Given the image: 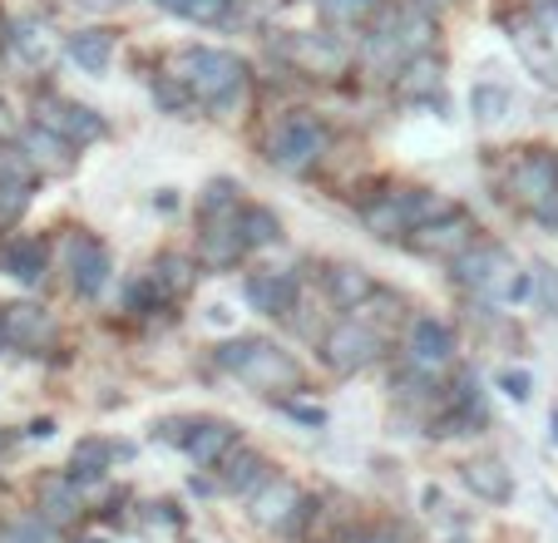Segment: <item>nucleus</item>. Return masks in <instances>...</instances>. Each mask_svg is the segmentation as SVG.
<instances>
[{"label":"nucleus","instance_id":"f257e3e1","mask_svg":"<svg viewBox=\"0 0 558 543\" xmlns=\"http://www.w3.org/2000/svg\"><path fill=\"white\" fill-rule=\"evenodd\" d=\"M163 74H173L198 99V109H208L213 119H228L232 109L243 105L247 80H253L243 55L218 50V45H179V50L163 55Z\"/></svg>","mask_w":558,"mask_h":543},{"label":"nucleus","instance_id":"f03ea898","mask_svg":"<svg viewBox=\"0 0 558 543\" xmlns=\"http://www.w3.org/2000/svg\"><path fill=\"white\" fill-rule=\"evenodd\" d=\"M435 35H440V25H435L430 11H421L415 0H401V5H380L376 21L366 25V35H361V64H366L371 74H380V80H396V70L401 64H411L415 55H425L435 45Z\"/></svg>","mask_w":558,"mask_h":543},{"label":"nucleus","instance_id":"7ed1b4c3","mask_svg":"<svg viewBox=\"0 0 558 543\" xmlns=\"http://www.w3.org/2000/svg\"><path fill=\"white\" fill-rule=\"evenodd\" d=\"M213 361H218L228 376H238L243 386H253L257 396H296L306 381L302 361H296L292 351H282L277 341H263V336H232V341H222L218 351H213Z\"/></svg>","mask_w":558,"mask_h":543},{"label":"nucleus","instance_id":"20e7f679","mask_svg":"<svg viewBox=\"0 0 558 543\" xmlns=\"http://www.w3.org/2000/svg\"><path fill=\"white\" fill-rule=\"evenodd\" d=\"M450 267H454V282H460L464 292H474L480 302L519 306L534 297V272H519L514 257H509V248H499V242L480 238L470 252H460Z\"/></svg>","mask_w":558,"mask_h":543},{"label":"nucleus","instance_id":"39448f33","mask_svg":"<svg viewBox=\"0 0 558 543\" xmlns=\"http://www.w3.org/2000/svg\"><path fill=\"white\" fill-rule=\"evenodd\" d=\"M331 154V124L312 109H287L267 124L263 138V158L277 168V173H312L322 158Z\"/></svg>","mask_w":558,"mask_h":543},{"label":"nucleus","instance_id":"423d86ee","mask_svg":"<svg viewBox=\"0 0 558 543\" xmlns=\"http://www.w3.org/2000/svg\"><path fill=\"white\" fill-rule=\"evenodd\" d=\"M450 208L454 203L430 189H386L361 203V222H366V232L380 242H396V238L405 242L415 228H425L430 218H440V213H450Z\"/></svg>","mask_w":558,"mask_h":543},{"label":"nucleus","instance_id":"0eeeda50","mask_svg":"<svg viewBox=\"0 0 558 543\" xmlns=\"http://www.w3.org/2000/svg\"><path fill=\"white\" fill-rule=\"evenodd\" d=\"M505 193L534 222L558 228V154L554 148H524L519 158H509Z\"/></svg>","mask_w":558,"mask_h":543},{"label":"nucleus","instance_id":"6e6552de","mask_svg":"<svg viewBox=\"0 0 558 543\" xmlns=\"http://www.w3.org/2000/svg\"><path fill=\"white\" fill-rule=\"evenodd\" d=\"M277 60L287 64L292 74H306V80H337V74L351 70L356 50L347 45V35H331V31H282L272 40Z\"/></svg>","mask_w":558,"mask_h":543},{"label":"nucleus","instance_id":"1a4fd4ad","mask_svg":"<svg viewBox=\"0 0 558 543\" xmlns=\"http://www.w3.org/2000/svg\"><path fill=\"white\" fill-rule=\"evenodd\" d=\"M316 351H322V366L327 371H337V376H361V371H371L380 361L386 336H380L366 316H341L337 326L322 331V346H316Z\"/></svg>","mask_w":558,"mask_h":543},{"label":"nucleus","instance_id":"9d476101","mask_svg":"<svg viewBox=\"0 0 558 543\" xmlns=\"http://www.w3.org/2000/svg\"><path fill=\"white\" fill-rule=\"evenodd\" d=\"M31 114H35V124L54 129V134L70 138L74 148H89V144H99V138L109 134V124H105V114H99V109L80 105V99H70V95H60V89H50V84H45V89H35Z\"/></svg>","mask_w":558,"mask_h":543},{"label":"nucleus","instance_id":"9b49d317","mask_svg":"<svg viewBox=\"0 0 558 543\" xmlns=\"http://www.w3.org/2000/svg\"><path fill=\"white\" fill-rule=\"evenodd\" d=\"M401 351H405V371L440 381L445 371L454 366V355H460V341H454V326H450V322H440V316H415V322L405 326Z\"/></svg>","mask_w":558,"mask_h":543},{"label":"nucleus","instance_id":"f8f14e48","mask_svg":"<svg viewBox=\"0 0 558 543\" xmlns=\"http://www.w3.org/2000/svg\"><path fill=\"white\" fill-rule=\"evenodd\" d=\"M474 242H480V222H474L464 208H450V213H440V218H430L425 228H415L411 238H405V248H411L415 257L454 262L460 252H470Z\"/></svg>","mask_w":558,"mask_h":543},{"label":"nucleus","instance_id":"ddd939ff","mask_svg":"<svg viewBox=\"0 0 558 543\" xmlns=\"http://www.w3.org/2000/svg\"><path fill=\"white\" fill-rule=\"evenodd\" d=\"M64 267H70V287H74V297H85V302H95V297L109 287V277H114V257H109V248L95 238V232H85V228H80V232L70 238Z\"/></svg>","mask_w":558,"mask_h":543},{"label":"nucleus","instance_id":"4468645a","mask_svg":"<svg viewBox=\"0 0 558 543\" xmlns=\"http://www.w3.org/2000/svg\"><path fill=\"white\" fill-rule=\"evenodd\" d=\"M312 514V499L296 490L287 474H272L263 490L253 494V519L257 529H272V533H296V523Z\"/></svg>","mask_w":558,"mask_h":543},{"label":"nucleus","instance_id":"2eb2a0df","mask_svg":"<svg viewBox=\"0 0 558 543\" xmlns=\"http://www.w3.org/2000/svg\"><path fill=\"white\" fill-rule=\"evenodd\" d=\"M390 89H396V99L401 105H430V109H445V60L435 50L415 55L411 64H401L396 70V80H390Z\"/></svg>","mask_w":558,"mask_h":543},{"label":"nucleus","instance_id":"dca6fc26","mask_svg":"<svg viewBox=\"0 0 558 543\" xmlns=\"http://www.w3.org/2000/svg\"><path fill=\"white\" fill-rule=\"evenodd\" d=\"M509 45H514L519 64H524L529 74H534L544 89H554L558 95V50H554V35L544 31L538 21H514L509 25Z\"/></svg>","mask_w":558,"mask_h":543},{"label":"nucleus","instance_id":"f3484780","mask_svg":"<svg viewBox=\"0 0 558 543\" xmlns=\"http://www.w3.org/2000/svg\"><path fill=\"white\" fill-rule=\"evenodd\" d=\"M296 292H302V277H296V272L263 267V272H247L243 277L247 306L263 312V316H292L296 312Z\"/></svg>","mask_w":558,"mask_h":543},{"label":"nucleus","instance_id":"a211bd4d","mask_svg":"<svg viewBox=\"0 0 558 543\" xmlns=\"http://www.w3.org/2000/svg\"><path fill=\"white\" fill-rule=\"evenodd\" d=\"M247 257L243 228H238V213L228 218H198V262L208 272H228Z\"/></svg>","mask_w":558,"mask_h":543},{"label":"nucleus","instance_id":"6ab92c4d","mask_svg":"<svg viewBox=\"0 0 558 543\" xmlns=\"http://www.w3.org/2000/svg\"><path fill=\"white\" fill-rule=\"evenodd\" d=\"M238 445H243V439H238V425H232V420H218V415L193 420L189 439H183V449H189V460L198 464V470H213V464H222Z\"/></svg>","mask_w":558,"mask_h":543},{"label":"nucleus","instance_id":"aec40b11","mask_svg":"<svg viewBox=\"0 0 558 543\" xmlns=\"http://www.w3.org/2000/svg\"><path fill=\"white\" fill-rule=\"evenodd\" d=\"M15 144L25 148V158L35 164V173H70L74 164H80V148L70 144V138H60L54 129H45V124H25L21 129V138Z\"/></svg>","mask_w":558,"mask_h":543},{"label":"nucleus","instance_id":"412c9836","mask_svg":"<svg viewBox=\"0 0 558 543\" xmlns=\"http://www.w3.org/2000/svg\"><path fill=\"white\" fill-rule=\"evenodd\" d=\"M45 267H50V242H45V238H31V232H21V238H5V242H0V272H5V277H15L21 287L40 282Z\"/></svg>","mask_w":558,"mask_h":543},{"label":"nucleus","instance_id":"4be33fe9","mask_svg":"<svg viewBox=\"0 0 558 543\" xmlns=\"http://www.w3.org/2000/svg\"><path fill=\"white\" fill-rule=\"evenodd\" d=\"M322 282H327V297L341 306V312H361V306L380 292V282L361 267V262H331Z\"/></svg>","mask_w":558,"mask_h":543},{"label":"nucleus","instance_id":"5701e85b","mask_svg":"<svg viewBox=\"0 0 558 543\" xmlns=\"http://www.w3.org/2000/svg\"><path fill=\"white\" fill-rule=\"evenodd\" d=\"M5 336L15 351H40L54 341V316L35 302H11L5 306Z\"/></svg>","mask_w":558,"mask_h":543},{"label":"nucleus","instance_id":"b1692460","mask_svg":"<svg viewBox=\"0 0 558 543\" xmlns=\"http://www.w3.org/2000/svg\"><path fill=\"white\" fill-rule=\"evenodd\" d=\"M134 449L129 445H114V439H99V435H89V439H80V445L70 449V474L80 484H95V480H105V470L114 460H129Z\"/></svg>","mask_w":558,"mask_h":543},{"label":"nucleus","instance_id":"393cba45","mask_svg":"<svg viewBox=\"0 0 558 543\" xmlns=\"http://www.w3.org/2000/svg\"><path fill=\"white\" fill-rule=\"evenodd\" d=\"M386 0H316V21L331 35H366V25L376 21V11Z\"/></svg>","mask_w":558,"mask_h":543},{"label":"nucleus","instance_id":"a878e982","mask_svg":"<svg viewBox=\"0 0 558 543\" xmlns=\"http://www.w3.org/2000/svg\"><path fill=\"white\" fill-rule=\"evenodd\" d=\"M64 55H70L85 74H105L109 60H114V31H105V25H85V31L64 35Z\"/></svg>","mask_w":558,"mask_h":543},{"label":"nucleus","instance_id":"bb28decb","mask_svg":"<svg viewBox=\"0 0 558 543\" xmlns=\"http://www.w3.org/2000/svg\"><path fill=\"white\" fill-rule=\"evenodd\" d=\"M460 480H464V490H470L474 499H485V504H509L514 499V474H509L499 460L460 464Z\"/></svg>","mask_w":558,"mask_h":543},{"label":"nucleus","instance_id":"cd10ccee","mask_svg":"<svg viewBox=\"0 0 558 543\" xmlns=\"http://www.w3.org/2000/svg\"><path fill=\"white\" fill-rule=\"evenodd\" d=\"M5 40H11V50L21 55V60L31 64V70H45V64L54 60V50H64V45L54 40L50 21H21L11 35H5Z\"/></svg>","mask_w":558,"mask_h":543},{"label":"nucleus","instance_id":"c85d7f7f","mask_svg":"<svg viewBox=\"0 0 558 543\" xmlns=\"http://www.w3.org/2000/svg\"><path fill=\"white\" fill-rule=\"evenodd\" d=\"M198 257H189V252H158L154 257V282L163 287V297H189L193 287H198Z\"/></svg>","mask_w":558,"mask_h":543},{"label":"nucleus","instance_id":"c756f323","mask_svg":"<svg viewBox=\"0 0 558 543\" xmlns=\"http://www.w3.org/2000/svg\"><path fill=\"white\" fill-rule=\"evenodd\" d=\"M80 490H85V484L74 480V474H54V480H45V484H40V509H35V514H45L50 523H70L74 514L85 509Z\"/></svg>","mask_w":558,"mask_h":543},{"label":"nucleus","instance_id":"7c9ffc66","mask_svg":"<svg viewBox=\"0 0 558 543\" xmlns=\"http://www.w3.org/2000/svg\"><path fill=\"white\" fill-rule=\"evenodd\" d=\"M267 480H272V474H267V460L257 455V449L238 445L228 460H222V484H228L232 494H257Z\"/></svg>","mask_w":558,"mask_h":543},{"label":"nucleus","instance_id":"2f4dec72","mask_svg":"<svg viewBox=\"0 0 558 543\" xmlns=\"http://www.w3.org/2000/svg\"><path fill=\"white\" fill-rule=\"evenodd\" d=\"M154 5L189 25H232V11H238V0H154Z\"/></svg>","mask_w":558,"mask_h":543},{"label":"nucleus","instance_id":"473e14b6","mask_svg":"<svg viewBox=\"0 0 558 543\" xmlns=\"http://www.w3.org/2000/svg\"><path fill=\"white\" fill-rule=\"evenodd\" d=\"M238 228H243L247 252L282 242V218H277L272 208H263V203H243V208H238Z\"/></svg>","mask_w":558,"mask_h":543},{"label":"nucleus","instance_id":"72a5a7b5","mask_svg":"<svg viewBox=\"0 0 558 543\" xmlns=\"http://www.w3.org/2000/svg\"><path fill=\"white\" fill-rule=\"evenodd\" d=\"M243 208V183L238 178H208V189L198 193V218H228Z\"/></svg>","mask_w":558,"mask_h":543},{"label":"nucleus","instance_id":"f704fd0d","mask_svg":"<svg viewBox=\"0 0 558 543\" xmlns=\"http://www.w3.org/2000/svg\"><path fill=\"white\" fill-rule=\"evenodd\" d=\"M148 89H154V105L163 109L169 119H193V114H198V99H193L189 89L173 80V74H154V80H148Z\"/></svg>","mask_w":558,"mask_h":543},{"label":"nucleus","instance_id":"c9c22d12","mask_svg":"<svg viewBox=\"0 0 558 543\" xmlns=\"http://www.w3.org/2000/svg\"><path fill=\"white\" fill-rule=\"evenodd\" d=\"M35 198V178H0V232H11Z\"/></svg>","mask_w":558,"mask_h":543},{"label":"nucleus","instance_id":"e433bc0d","mask_svg":"<svg viewBox=\"0 0 558 543\" xmlns=\"http://www.w3.org/2000/svg\"><path fill=\"white\" fill-rule=\"evenodd\" d=\"M509 105H514V95L495 80H485V84H474L470 89V114L480 119V124H499V119L509 114Z\"/></svg>","mask_w":558,"mask_h":543},{"label":"nucleus","instance_id":"4c0bfd02","mask_svg":"<svg viewBox=\"0 0 558 543\" xmlns=\"http://www.w3.org/2000/svg\"><path fill=\"white\" fill-rule=\"evenodd\" d=\"M169 302V297H163V287L154 282V272H144V277H134V282H124V306L129 312H158V306Z\"/></svg>","mask_w":558,"mask_h":543},{"label":"nucleus","instance_id":"58836bf2","mask_svg":"<svg viewBox=\"0 0 558 543\" xmlns=\"http://www.w3.org/2000/svg\"><path fill=\"white\" fill-rule=\"evenodd\" d=\"M0 543H54V523L45 514H31V519H15L11 529L0 533Z\"/></svg>","mask_w":558,"mask_h":543},{"label":"nucleus","instance_id":"ea45409f","mask_svg":"<svg viewBox=\"0 0 558 543\" xmlns=\"http://www.w3.org/2000/svg\"><path fill=\"white\" fill-rule=\"evenodd\" d=\"M341 543H411V533L396 523H366V529H351Z\"/></svg>","mask_w":558,"mask_h":543},{"label":"nucleus","instance_id":"a19ab883","mask_svg":"<svg viewBox=\"0 0 558 543\" xmlns=\"http://www.w3.org/2000/svg\"><path fill=\"white\" fill-rule=\"evenodd\" d=\"M499 390H505L509 400H519V406H524L529 396H534V376H529V371H499V381H495Z\"/></svg>","mask_w":558,"mask_h":543},{"label":"nucleus","instance_id":"79ce46f5","mask_svg":"<svg viewBox=\"0 0 558 543\" xmlns=\"http://www.w3.org/2000/svg\"><path fill=\"white\" fill-rule=\"evenodd\" d=\"M277 406H282V415L302 420V425H312V430L327 425V410H322V406H296V400H277Z\"/></svg>","mask_w":558,"mask_h":543},{"label":"nucleus","instance_id":"37998d69","mask_svg":"<svg viewBox=\"0 0 558 543\" xmlns=\"http://www.w3.org/2000/svg\"><path fill=\"white\" fill-rule=\"evenodd\" d=\"M148 523H163V529H179V523H183L179 504H148Z\"/></svg>","mask_w":558,"mask_h":543},{"label":"nucleus","instance_id":"c03bdc74","mask_svg":"<svg viewBox=\"0 0 558 543\" xmlns=\"http://www.w3.org/2000/svg\"><path fill=\"white\" fill-rule=\"evenodd\" d=\"M534 282L544 287V302L558 312V277H554V272H548V267H534Z\"/></svg>","mask_w":558,"mask_h":543},{"label":"nucleus","instance_id":"a18cd8bd","mask_svg":"<svg viewBox=\"0 0 558 543\" xmlns=\"http://www.w3.org/2000/svg\"><path fill=\"white\" fill-rule=\"evenodd\" d=\"M25 435H31V439H50V435H54V420H50V415H45V420H31V430H25Z\"/></svg>","mask_w":558,"mask_h":543},{"label":"nucleus","instance_id":"49530a36","mask_svg":"<svg viewBox=\"0 0 558 543\" xmlns=\"http://www.w3.org/2000/svg\"><path fill=\"white\" fill-rule=\"evenodd\" d=\"M173 203H179V198H173V189L154 193V208H158V213H173Z\"/></svg>","mask_w":558,"mask_h":543},{"label":"nucleus","instance_id":"de8ad7c7","mask_svg":"<svg viewBox=\"0 0 558 543\" xmlns=\"http://www.w3.org/2000/svg\"><path fill=\"white\" fill-rule=\"evenodd\" d=\"M89 11H119V5H129V0H85Z\"/></svg>","mask_w":558,"mask_h":543},{"label":"nucleus","instance_id":"09e8293b","mask_svg":"<svg viewBox=\"0 0 558 543\" xmlns=\"http://www.w3.org/2000/svg\"><path fill=\"white\" fill-rule=\"evenodd\" d=\"M11 445H15V430H0V460L11 455Z\"/></svg>","mask_w":558,"mask_h":543},{"label":"nucleus","instance_id":"8fccbe9b","mask_svg":"<svg viewBox=\"0 0 558 543\" xmlns=\"http://www.w3.org/2000/svg\"><path fill=\"white\" fill-rule=\"evenodd\" d=\"M548 439H554V445H558V406L548 410Z\"/></svg>","mask_w":558,"mask_h":543},{"label":"nucleus","instance_id":"3c124183","mask_svg":"<svg viewBox=\"0 0 558 543\" xmlns=\"http://www.w3.org/2000/svg\"><path fill=\"white\" fill-rule=\"evenodd\" d=\"M11 346V336H5V306H0V351Z\"/></svg>","mask_w":558,"mask_h":543},{"label":"nucleus","instance_id":"603ef678","mask_svg":"<svg viewBox=\"0 0 558 543\" xmlns=\"http://www.w3.org/2000/svg\"><path fill=\"white\" fill-rule=\"evenodd\" d=\"M415 5H421V11H430V15H435V11H440V5H445V0H415Z\"/></svg>","mask_w":558,"mask_h":543},{"label":"nucleus","instance_id":"864d4df0","mask_svg":"<svg viewBox=\"0 0 558 543\" xmlns=\"http://www.w3.org/2000/svg\"><path fill=\"white\" fill-rule=\"evenodd\" d=\"M257 5H277V11H282V5H292V0H257Z\"/></svg>","mask_w":558,"mask_h":543}]
</instances>
